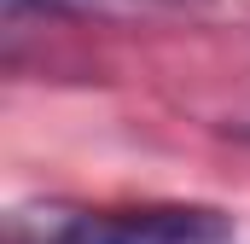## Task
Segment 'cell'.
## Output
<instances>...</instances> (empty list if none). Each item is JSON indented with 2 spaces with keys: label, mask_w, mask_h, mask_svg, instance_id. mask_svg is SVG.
<instances>
[{
  "label": "cell",
  "mask_w": 250,
  "mask_h": 244,
  "mask_svg": "<svg viewBox=\"0 0 250 244\" xmlns=\"http://www.w3.org/2000/svg\"><path fill=\"white\" fill-rule=\"evenodd\" d=\"M12 244H233V221L209 203H134V209H76L53 227H12Z\"/></svg>",
  "instance_id": "6da1fadb"
},
{
  "label": "cell",
  "mask_w": 250,
  "mask_h": 244,
  "mask_svg": "<svg viewBox=\"0 0 250 244\" xmlns=\"http://www.w3.org/2000/svg\"><path fill=\"white\" fill-rule=\"evenodd\" d=\"M233 134H239V140H250V128H233Z\"/></svg>",
  "instance_id": "7a4b0ae2"
}]
</instances>
